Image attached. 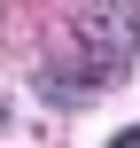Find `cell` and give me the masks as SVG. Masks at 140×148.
<instances>
[{"label": "cell", "mask_w": 140, "mask_h": 148, "mask_svg": "<svg viewBox=\"0 0 140 148\" xmlns=\"http://www.w3.org/2000/svg\"><path fill=\"white\" fill-rule=\"evenodd\" d=\"M70 55H78V70L94 86L125 78L140 62V0H86L70 16Z\"/></svg>", "instance_id": "cell-1"}, {"label": "cell", "mask_w": 140, "mask_h": 148, "mask_svg": "<svg viewBox=\"0 0 140 148\" xmlns=\"http://www.w3.org/2000/svg\"><path fill=\"white\" fill-rule=\"evenodd\" d=\"M94 94H101V86H94V78H70L62 62H47V70H39V101H55V109H86Z\"/></svg>", "instance_id": "cell-2"}, {"label": "cell", "mask_w": 140, "mask_h": 148, "mask_svg": "<svg viewBox=\"0 0 140 148\" xmlns=\"http://www.w3.org/2000/svg\"><path fill=\"white\" fill-rule=\"evenodd\" d=\"M109 148H140V125H132V133H117V140H109Z\"/></svg>", "instance_id": "cell-3"}, {"label": "cell", "mask_w": 140, "mask_h": 148, "mask_svg": "<svg viewBox=\"0 0 140 148\" xmlns=\"http://www.w3.org/2000/svg\"><path fill=\"white\" fill-rule=\"evenodd\" d=\"M0 125H8V101H0Z\"/></svg>", "instance_id": "cell-4"}]
</instances>
